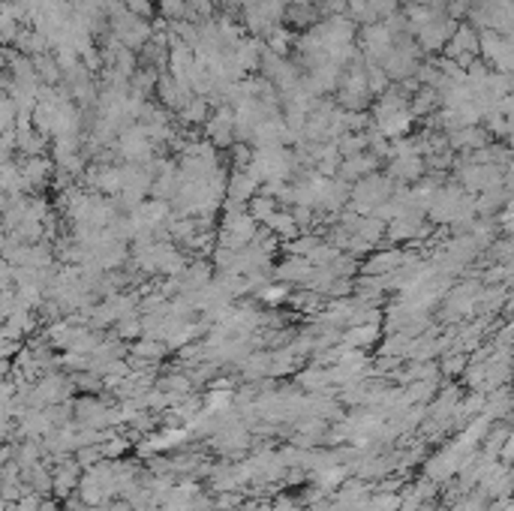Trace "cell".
<instances>
[{
	"instance_id": "obj_1",
	"label": "cell",
	"mask_w": 514,
	"mask_h": 511,
	"mask_svg": "<svg viewBox=\"0 0 514 511\" xmlns=\"http://www.w3.org/2000/svg\"><path fill=\"white\" fill-rule=\"evenodd\" d=\"M400 505H403V500L400 496H391V493H376L367 500V511H397Z\"/></svg>"
},
{
	"instance_id": "obj_2",
	"label": "cell",
	"mask_w": 514,
	"mask_h": 511,
	"mask_svg": "<svg viewBox=\"0 0 514 511\" xmlns=\"http://www.w3.org/2000/svg\"><path fill=\"white\" fill-rule=\"evenodd\" d=\"M127 449H130V439L118 436V433H115L111 439H106V442H103V454H106V460H118V457H121L123 451H127Z\"/></svg>"
}]
</instances>
